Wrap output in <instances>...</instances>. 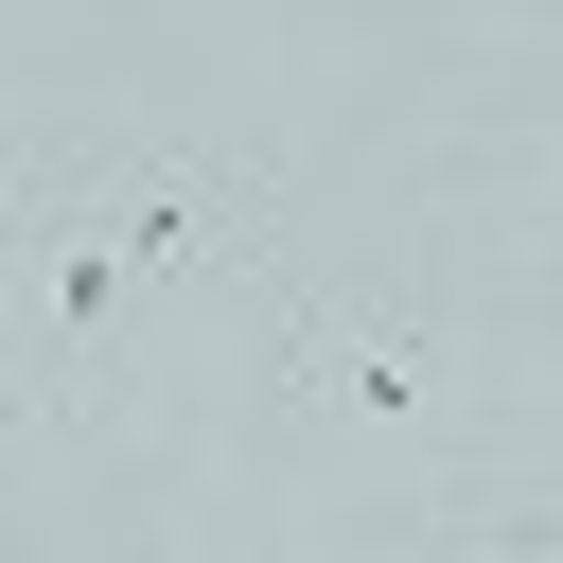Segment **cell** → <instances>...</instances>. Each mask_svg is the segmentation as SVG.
Instances as JSON below:
<instances>
[{
    "instance_id": "obj_2",
    "label": "cell",
    "mask_w": 563,
    "mask_h": 563,
    "mask_svg": "<svg viewBox=\"0 0 563 563\" xmlns=\"http://www.w3.org/2000/svg\"><path fill=\"white\" fill-rule=\"evenodd\" d=\"M457 18H528V0H457Z\"/></svg>"
},
{
    "instance_id": "obj_1",
    "label": "cell",
    "mask_w": 563,
    "mask_h": 563,
    "mask_svg": "<svg viewBox=\"0 0 563 563\" xmlns=\"http://www.w3.org/2000/svg\"><path fill=\"white\" fill-rule=\"evenodd\" d=\"M264 387H282L299 422L422 440V422H457V334H440L405 282H299L282 334H264Z\"/></svg>"
}]
</instances>
